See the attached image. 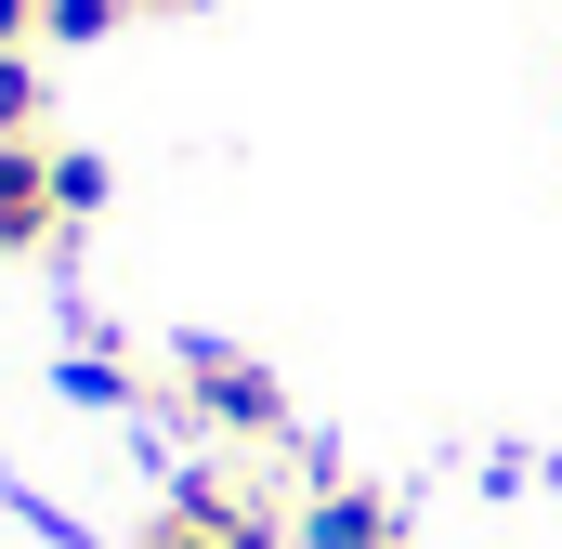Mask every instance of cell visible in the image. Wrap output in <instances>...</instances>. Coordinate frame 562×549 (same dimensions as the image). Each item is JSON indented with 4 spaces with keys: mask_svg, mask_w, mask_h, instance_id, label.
Instances as JSON below:
<instances>
[{
    "mask_svg": "<svg viewBox=\"0 0 562 549\" xmlns=\"http://www.w3.org/2000/svg\"><path fill=\"white\" fill-rule=\"evenodd\" d=\"M170 393H183V418H196V432H223V445H288L276 367H249L236 340H183V354H170Z\"/></svg>",
    "mask_w": 562,
    "mask_h": 549,
    "instance_id": "1",
    "label": "cell"
},
{
    "mask_svg": "<svg viewBox=\"0 0 562 549\" xmlns=\"http://www.w3.org/2000/svg\"><path fill=\"white\" fill-rule=\"evenodd\" d=\"M66 236V197H53V144L0 132V249H53Z\"/></svg>",
    "mask_w": 562,
    "mask_h": 549,
    "instance_id": "2",
    "label": "cell"
},
{
    "mask_svg": "<svg viewBox=\"0 0 562 549\" xmlns=\"http://www.w3.org/2000/svg\"><path fill=\"white\" fill-rule=\"evenodd\" d=\"M301 549H406V524H393V497H367V484H314V497H301Z\"/></svg>",
    "mask_w": 562,
    "mask_h": 549,
    "instance_id": "3",
    "label": "cell"
},
{
    "mask_svg": "<svg viewBox=\"0 0 562 549\" xmlns=\"http://www.w3.org/2000/svg\"><path fill=\"white\" fill-rule=\"evenodd\" d=\"M105 26H132V0H40V40H105Z\"/></svg>",
    "mask_w": 562,
    "mask_h": 549,
    "instance_id": "4",
    "label": "cell"
},
{
    "mask_svg": "<svg viewBox=\"0 0 562 549\" xmlns=\"http://www.w3.org/2000/svg\"><path fill=\"white\" fill-rule=\"evenodd\" d=\"M53 197H66V223H92V210H105V157H79V144H53Z\"/></svg>",
    "mask_w": 562,
    "mask_h": 549,
    "instance_id": "5",
    "label": "cell"
},
{
    "mask_svg": "<svg viewBox=\"0 0 562 549\" xmlns=\"http://www.w3.org/2000/svg\"><path fill=\"white\" fill-rule=\"evenodd\" d=\"M0 132H40V53H0Z\"/></svg>",
    "mask_w": 562,
    "mask_h": 549,
    "instance_id": "6",
    "label": "cell"
},
{
    "mask_svg": "<svg viewBox=\"0 0 562 549\" xmlns=\"http://www.w3.org/2000/svg\"><path fill=\"white\" fill-rule=\"evenodd\" d=\"M132 549H223V537H210V524H183V511H157V524H144Z\"/></svg>",
    "mask_w": 562,
    "mask_h": 549,
    "instance_id": "7",
    "label": "cell"
},
{
    "mask_svg": "<svg viewBox=\"0 0 562 549\" xmlns=\"http://www.w3.org/2000/svg\"><path fill=\"white\" fill-rule=\"evenodd\" d=\"M0 53H40V0H0Z\"/></svg>",
    "mask_w": 562,
    "mask_h": 549,
    "instance_id": "8",
    "label": "cell"
},
{
    "mask_svg": "<svg viewBox=\"0 0 562 549\" xmlns=\"http://www.w3.org/2000/svg\"><path fill=\"white\" fill-rule=\"evenodd\" d=\"M132 13H196V0H132Z\"/></svg>",
    "mask_w": 562,
    "mask_h": 549,
    "instance_id": "9",
    "label": "cell"
}]
</instances>
